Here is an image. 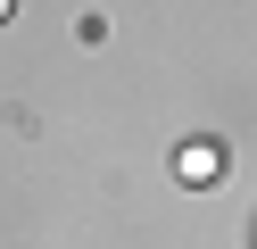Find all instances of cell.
<instances>
[{
  "mask_svg": "<svg viewBox=\"0 0 257 249\" xmlns=\"http://www.w3.org/2000/svg\"><path fill=\"white\" fill-rule=\"evenodd\" d=\"M174 175H183L191 191H207V183L224 175V141H183V149H174Z\"/></svg>",
  "mask_w": 257,
  "mask_h": 249,
  "instance_id": "obj_1",
  "label": "cell"
},
{
  "mask_svg": "<svg viewBox=\"0 0 257 249\" xmlns=\"http://www.w3.org/2000/svg\"><path fill=\"white\" fill-rule=\"evenodd\" d=\"M9 9H17V0H0V25H9Z\"/></svg>",
  "mask_w": 257,
  "mask_h": 249,
  "instance_id": "obj_2",
  "label": "cell"
}]
</instances>
